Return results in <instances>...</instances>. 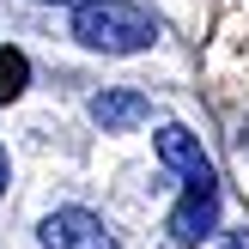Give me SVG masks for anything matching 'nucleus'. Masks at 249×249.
<instances>
[{"instance_id":"f03ea898","label":"nucleus","mask_w":249,"mask_h":249,"mask_svg":"<svg viewBox=\"0 0 249 249\" xmlns=\"http://www.w3.org/2000/svg\"><path fill=\"white\" fill-rule=\"evenodd\" d=\"M213 231H219V177H201L182 189L177 213H170V237H177V249H201L213 243Z\"/></svg>"},{"instance_id":"20e7f679","label":"nucleus","mask_w":249,"mask_h":249,"mask_svg":"<svg viewBox=\"0 0 249 249\" xmlns=\"http://www.w3.org/2000/svg\"><path fill=\"white\" fill-rule=\"evenodd\" d=\"M158 164L164 170H177L182 182H201V177H213V164H207V152H201V140H195L189 128H158Z\"/></svg>"},{"instance_id":"1a4fd4ad","label":"nucleus","mask_w":249,"mask_h":249,"mask_svg":"<svg viewBox=\"0 0 249 249\" xmlns=\"http://www.w3.org/2000/svg\"><path fill=\"white\" fill-rule=\"evenodd\" d=\"M67 6H85V0H67Z\"/></svg>"},{"instance_id":"0eeeda50","label":"nucleus","mask_w":249,"mask_h":249,"mask_svg":"<svg viewBox=\"0 0 249 249\" xmlns=\"http://www.w3.org/2000/svg\"><path fill=\"white\" fill-rule=\"evenodd\" d=\"M219 249H249V231H231V237L219 243Z\"/></svg>"},{"instance_id":"39448f33","label":"nucleus","mask_w":249,"mask_h":249,"mask_svg":"<svg viewBox=\"0 0 249 249\" xmlns=\"http://www.w3.org/2000/svg\"><path fill=\"white\" fill-rule=\"evenodd\" d=\"M91 122L104 134H128L140 122H152V97H140V91H97L91 97Z\"/></svg>"},{"instance_id":"6e6552de","label":"nucleus","mask_w":249,"mask_h":249,"mask_svg":"<svg viewBox=\"0 0 249 249\" xmlns=\"http://www.w3.org/2000/svg\"><path fill=\"white\" fill-rule=\"evenodd\" d=\"M6 182H12V164H6V146H0V195H6Z\"/></svg>"},{"instance_id":"7ed1b4c3","label":"nucleus","mask_w":249,"mask_h":249,"mask_svg":"<svg viewBox=\"0 0 249 249\" xmlns=\"http://www.w3.org/2000/svg\"><path fill=\"white\" fill-rule=\"evenodd\" d=\"M43 249H116V237L104 231V219L85 213V207H55V213L36 225Z\"/></svg>"},{"instance_id":"f257e3e1","label":"nucleus","mask_w":249,"mask_h":249,"mask_svg":"<svg viewBox=\"0 0 249 249\" xmlns=\"http://www.w3.org/2000/svg\"><path fill=\"white\" fill-rule=\"evenodd\" d=\"M73 36L97 55H140L158 43V24L134 0H85V6H73Z\"/></svg>"},{"instance_id":"423d86ee","label":"nucleus","mask_w":249,"mask_h":249,"mask_svg":"<svg viewBox=\"0 0 249 249\" xmlns=\"http://www.w3.org/2000/svg\"><path fill=\"white\" fill-rule=\"evenodd\" d=\"M24 85H31V61H24L18 49H6V43H0V104H12Z\"/></svg>"}]
</instances>
